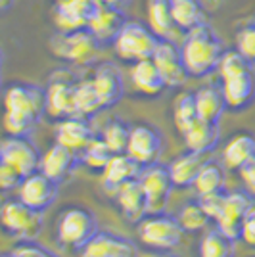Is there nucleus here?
Masks as SVG:
<instances>
[{"label":"nucleus","mask_w":255,"mask_h":257,"mask_svg":"<svg viewBox=\"0 0 255 257\" xmlns=\"http://www.w3.org/2000/svg\"><path fill=\"white\" fill-rule=\"evenodd\" d=\"M46 113V90L29 83L4 88V131L10 137H29Z\"/></svg>","instance_id":"obj_1"},{"label":"nucleus","mask_w":255,"mask_h":257,"mask_svg":"<svg viewBox=\"0 0 255 257\" xmlns=\"http://www.w3.org/2000/svg\"><path fill=\"white\" fill-rule=\"evenodd\" d=\"M181 54L188 77L200 79L217 71L224 46L217 33L209 25L202 23L200 27L186 33L184 43L181 44Z\"/></svg>","instance_id":"obj_2"},{"label":"nucleus","mask_w":255,"mask_h":257,"mask_svg":"<svg viewBox=\"0 0 255 257\" xmlns=\"http://www.w3.org/2000/svg\"><path fill=\"white\" fill-rule=\"evenodd\" d=\"M98 221L96 215L81 205H71L60 215L56 225L58 242L69 249H83V247L98 234Z\"/></svg>","instance_id":"obj_3"},{"label":"nucleus","mask_w":255,"mask_h":257,"mask_svg":"<svg viewBox=\"0 0 255 257\" xmlns=\"http://www.w3.org/2000/svg\"><path fill=\"white\" fill-rule=\"evenodd\" d=\"M161 39H158L148 25L137 22H127L113 41V52L119 60L135 64L154 56Z\"/></svg>","instance_id":"obj_4"},{"label":"nucleus","mask_w":255,"mask_h":257,"mask_svg":"<svg viewBox=\"0 0 255 257\" xmlns=\"http://www.w3.org/2000/svg\"><path fill=\"white\" fill-rule=\"evenodd\" d=\"M184 228L181 226L177 215L150 213L139 223V238L144 246L152 249L167 251L181 244Z\"/></svg>","instance_id":"obj_5"},{"label":"nucleus","mask_w":255,"mask_h":257,"mask_svg":"<svg viewBox=\"0 0 255 257\" xmlns=\"http://www.w3.org/2000/svg\"><path fill=\"white\" fill-rule=\"evenodd\" d=\"M0 223L6 234L18 240H35L43 230V211L33 209L20 198L6 200L0 207Z\"/></svg>","instance_id":"obj_6"},{"label":"nucleus","mask_w":255,"mask_h":257,"mask_svg":"<svg viewBox=\"0 0 255 257\" xmlns=\"http://www.w3.org/2000/svg\"><path fill=\"white\" fill-rule=\"evenodd\" d=\"M50 50L60 60L71 62L75 65H90L98 58L100 43L88 29L73 33L58 31V35L50 41Z\"/></svg>","instance_id":"obj_7"},{"label":"nucleus","mask_w":255,"mask_h":257,"mask_svg":"<svg viewBox=\"0 0 255 257\" xmlns=\"http://www.w3.org/2000/svg\"><path fill=\"white\" fill-rule=\"evenodd\" d=\"M77 79L69 71L60 69L50 75L46 85V113L54 121H62L65 117L77 115L75 111V88Z\"/></svg>","instance_id":"obj_8"},{"label":"nucleus","mask_w":255,"mask_h":257,"mask_svg":"<svg viewBox=\"0 0 255 257\" xmlns=\"http://www.w3.org/2000/svg\"><path fill=\"white\" fill-rule=\"evenodd\" d=\"M41 160H43V154L27 137L6 135V139L0 144V163L14 167L23 177L41 171Z\"/></svg>","instance_id":"obj_9"},{"label":"nucleus","mask_w":255,"mask_h":257,"mask_svg":"<svg viewBox=\"0 0 255 257\" xmlns=\"http://www.w3.org/2000/svg\"><path fill=\"white\" fill-rule=\"evenodd\" d=\"M163 152V137L160 128L150 123H137L131 125L127 154L135 161H139L142 167H148L160 161Z\"/></svg>","instance_id":"obj_10"},{"label":"nucleus","mask_w":255,"mask_h":257,"mask_svg":"<svg viewBox=\"0 0 255 257\" xmlns=\"http://www.w3.org/2000/svg\"><path fill=\"white\" fill-rule=\"evenodd\" d=\"M142 186L148 198V215L150 213H165V207L169 205L171 192L175 188V182L171 179L169 167L154 163L142 169L140 175Z\"/></svg>","instance_id":"obj_11"},{"label":"nucleus","mask_w":255,"mask_h":257,"mask_svg":"<svg viewBox=\"0 0 255 257\" xmlns=\"http://www.w3.org/2000/svg\"><path fill=\"white\" fill-rule=\"evenodd\" d=\"M152 60H154L156 67L160 69L167 88H177V86H181L186 81L188 71L184 67V62H182L181 46L171 43L169 39L160 41L156 52L152 56Z\"/></svg>","instance_id":"obj_12"},{"label":"nucleus","mask_w":255,"mask_h":257,"mask_svg":"<svg viewBox=\"0 0 255 257\" xmlns=\"http://www.w3.org/2000/svg\"><path fill=\"white\" fill-rule=\"evenodd\" d=\"M125 23H127V18H125L121 8L107 6L104 2H96L86 29L94 35L96 41L100 44H113L119 31L125 27Z\"/></svg>","instance_id":"obj_13"},{"label":"nucleus","mask_w":255,"mask_h":257,"mask_svg":"<svg viewBox=\"0 0 255 257\" xmlns=\"http://www.w3.org/2000/svg\"><path fill=\"white\" fill-rule=\"evenodd\" d=\"M58 182L52 181L50 177H46L44 173L37 171L25 177L22 182V186L18 188L20 190V200L25 202L27 205H31L33 209H39L44 211L48 209L50 205L56 202L58 198Z\"/></svg>","instance_id":"obj_14"},{"label":"nucleus","mask_w":255,"mask_h":257,"mask_svg":"<svg viewBox=\"0 0 255 257\" xmlns=\"http://www.w3.org/2000/svg\"><path fill=\"white\" fill-rule=\"evenodd\" d=\"M251 205H253V202H251V194L249 192L230 190V192L224 194L223 211H221L219 219L215 223L223 232L238 240L240 232H242V221H244L245 213Z\"/></svg>","instance_id":"obj_15"},{"label":"nucleus","mask_w":255,"mask_h":257,"mask_svg":"<svg viewBox=\"0 0 255 257\" xmlns=\"http://www.w3.org/2000/svg\"><path fill=\"white\" fill-rule=\"evenodd\" d=\"M81 257H139V246L125 236L100 230L81 249Z\"/></svg>","instance_id":"obj_16"},{"label":"nucleus","mask_w":255,"mask_h":257,"mask_svg":"<svg viewBox=\"0 0 255 257\" xmlns=\"http://www.w3.org/2000/svg\"><path fill=\"white\" fill-rule=\"evenodd\" d=\"M94 4L81 0H56L52 10V22L60 33H73L88 27V20Z\"/></svg>","instance_id":"obj_17"},{"label":"nucleus","mask_w":255,"mask_h":257,"mask_svg":"<svg viewBox=\"0 0 255 257\" xmlns=\"http://www.w3.org/2000/svg\"><path fill=\"white\" fill-rule=\"evenodd\" d=\"M81 163V156L75 154L73 150L65 148L64 144L54 142L52 146L43 154L41 160V173L46 177H50L52 181L62 184L69 179V175L77 169V165Z\"/></svg>","instance_id":"obj_18"},{"label":"nucleus","mask_w":255,"mask_h":257,"mask_svg":"<svg viewBox=\"0 0 255 257\" xmlns=\"http://www.w3.org/2000/svg\"><path fill=\"white\" fill-rule=\"evenodd\" d=\"M90 81H92L96 92H98V96L102 100L104 109L115 106L117 102L123 98V92H125L123 77H121L119 69L113 64H107V62L98 64L92 69Z\"/></svg>","instance_id":"obj_19"},{"label":"nucleus","mask_w":255,"mask_h":257,"mask_svg":"<svg viewBox=\"0 0 255 257\" xmlns=\"http://www.w3.org/2000/svg\"><path fill=\"white\" fill-rule=\"evenodd\" d=\"M226 109L230 111H244L253 104L255 100V77L251 71H245L240 75L228 77L221 81Z\"/></svg>","instance_id":"obj_20"},{"label":"nucleus","mask_w":255,"mask_h":257,"mask_svg":"<svg viewBox=\"0 0 255 257\" xmlns=\"http://www.w3.org/2000/svg\"><path fill=\"white\" fill-rule=\"evenodd\" d=\"M54 139H56V142L64 144L65 148H69L81 156V152L85 150L90 144V140L94 139V133H92V128L85 117L71 115V117L58 121L56 131H54Z\"/></svg>","instance_id":"obj_21"},{"label":"nucleus","mask_w":255,"mask_h":257,"mask_svg":"<svg viewBox=\"0 0 255 257\" xmlns=\"http://www.w3.org/2000/svg\"><path fill=\"white\" fill-rule=\"evenodd\" d=\"M115 202L121 213L131 223H140L148 215V198H146V190L140 179L121 184L115 190Z\"/></svg>","instance_id":"obj_22"},{"label":"nucleus","mask_w":255,"mask_h":257,"mask_svg":"<svg viewBox=\"0 0 255 257\" xmlns=\"http://www.w3.org/2000/svg\"><path fill=\"white\" fill-rule=\"evenodd\" d=\"M129 79H131L133 88L139 94L148 98L160 96L161 92L167 88V85H165V81H163V77L160 73V69L156 67L152 58L140 60V62H135V64L131 65Z\"/></svg>","instance_id":"obj_23"},{"label":"nucleus","mask_w":255,"mask_h":257,"mask_svg":"<svg viewBox=\"0 0 255 257\" xmlns=\"http://www.w3.org/2000/svg\"><path fill=\"white\" fill-rule=\"evenodd\" d=\"M255 158V135L249 131H240L226 140L221 154V161L228 171H240L245 163Z\"/></svg>","instance_id":"obj_24"},{"label":"nucleus","mask_w":255,"mask_h":257,"mask_svg":"<svg viewBox=\"0 0 255 257\" xmlns=\"http://www.w3.org/2000/svg\"><path fill=\"white\" fill-rule=\"evenodd\" d=\"M205 163H207L205 154L188 150L175 156L167 167H169L171 179L175 182V186L177 188H188V186H194V182L200 177Z\"/></svg>","instance_id":"obj_25"},{"label":"nucleus","mask_w":255,"mask_h":257,"mask_svg":"<svg viewBox=\"0 0 255 257\" xmlns=\"http://www.w3.org/2000/svg\"><path fill=\"white\" fill-rule=\"evenodd\" d=\"M142 165L139 161H135L127 152L125 154H113L109 163L106 165V169L102 171V181L104 186L115 192L121 184H125L129 181L140 179L142 175Z\"/></svg>","instance_id":"obj_26"},{"label":"nucleus","mask_w":255,"mask_h":257,"mask_svg":"<svg viewBox=\"0 0 255 257\" xmlns=\"http://www.w3.org/2000/svg\"><path fill=\"white\" fill-rule=\"evenodd\" d=\"M196 107H198V117L209 123H219L223 117L224 109H226V102H224L223 90L221 85H205L200 86L196 92Z\"/></svg>","instance_id":"obj_27"},{"label":"nucleus","mask_w":255,"mask_h":257,"mask_svg":"<svg viewBox=\"0 0 255 257\" xmlns=\"http://www.w3.org/2000/svg\"><path fill=\"white\" fill-rule=\"evenodd\" d=\"M184 144L188 146V150L200 152V154H209L217 148L219 139H221V131H219V123H209L198 119L184 135Z\"/></svg>","instance_id":"obj_28"},{"label":"nucleus","mask_w":255,"mask_h":257,"mask_svg":"<svg viewBox=\"0 0 255 257\" xmlns=\"http://www.w3.org/2000/svg\"><path fill=\"white\" fill-rule=\"evenodd\" d=\"M146 25L158 39H169L177 29L171 14V0H146Z\"/></svg>","instance_id":"obj_29"},{"label":"nucleus","mask_w":255,"mask_h":257,"mask_svg":"<svg viewBox=\"0 0 255 257\" xmlns=\"http://www.w3.org/2000/svg\"><path fill=\"white\" fill-rule=\"evenodd\" d=\"M171 14H173V22L177 25V29H182L184 33L205 23L203 20L205 14H203L200 0H171Z\"/></svg>","instance_id":"obj_30"},{"label":"nucleus","mask_w":255,"mask_h":257,"mask_svg":"<svg viewBox=\"0 0 255 257\" xmlns=\"http://www.w3.org/2000/svg\"><path fill=\"white\" fill-rule=\"evenodd\" d=\"M236 238L223 232L219 226L207 230L200 242V257H234Z\"/></svg>","instance_id":"obj_31"},{"label":"nucleus","mask_w":255,"mask_h":257,"mask_svg":"<svg viewBox=\"0 0 255 257\" xmlns=\"http://www.w3.org/2000/svg\"><path fill=\"white\" fill-rule=\"evenodd\" d=\"M102 109H104L102 100L98 96L90 77L79 81L77 88H75V111H77V115L88 119V117H94L96 113H100Z\"/></svg>","instance_id":"obj_32"},{"label":"nucleus","mask_w":255,"mask_h":257,"mask_svg":"<svg viewBox=\"0 0 255 257\" xmlns=\"http://www.w3.org/2000/svg\"><path fill=\"white\" fill-rule=\"evenodd\" d=\"M224 165L217 163L215 160H207L203 165L200 177L194 182V188L198 196L202 194H211V192H223L224 184H226V175H224Z\"/></svg>","instance_id":"obj_33"},{"label":"nucleus","mask_w":255,"mask_h":257,"mask_svg":"<svg viewBox=\"0 0 255 257\" xmlns=\"http://www.w3.org/2000/svg\"><path fill=\"white\" fill-rule=\"evenodd\" d=\"M198 107H196V98L194 92H181L173 102V123L181 137L188 128L198 121Z\"/></svg>","instance_id":"obj_34"},{"label":"nucleus","mask_w":255,"mask_h":257,"mask_svg":"<svg viewBox=\"0 0 255 257\" xmlns=\"http://www.w3.org/2000/svg\"><path fill=\"white\" fill-rule=\"evenodd\" d=\"M129 137H131V125H127L121 119H109L102 128V133H100V139L106 142L107 148L113 154H125L127 152Z\"/></svg>","instance_id":"obj_35"},{"label":"nucleus","mask_w":255,"mask_h":257,"mask_svg":"<svg viewBox=\"0 0 255 257\" xmlns=\"http://www.w3.org/2000/svg\"><path fill=\"white\" fill-rule=\"evenodd\" d=\"M177 219H179L181 226L184 228V232H200V230H203V228L207 226V223L211 221V219L207 217V213L203 211L200 200H190V202H186V204L179 209Z\"/></svg>","instance_id":"obj_36"},{"label":"nucleus","mask_w":255,"mask_h":257,"mask_svg":"<svg viewBox=\"0 0 255 257\" xmlns=\"http://www.w3.org/2000/svg\"><path fill=\"white\" fill-rule=\"evenodd\" d=\"M111 156H113V152L107 148L106 142L94 137L90 140V144L81 152V163L86 165L90 171L102 173L106 169L107 163H109V160H111Z\"/></svg>","instance_id":"obj_37"},{"label":"nucleus","mask_w":255,"mask_h":257,"mask_svg":"<svg viewBox=\"0 0 255 257\" xmlns=\"http://www.w3.org/2000/svg\"><path fill=\"white\" fill-rule=\"evenodd\" d=\"M245 71H251V62L247 58H244L236 48L234 50H224V54L221 56V62H219V67H217L219 79L223 81V79L240 75Z\"/></svg>","instance_id":"obj_38"},{"label":"nucleus","mask_w":255,"mask_h":257,"mask_svg":"<svg viewBox=\"0 0 255 257\" xmlns=\"http://www.w3.org/2000/svg\"><path fill=\"white\" fill-rule=\"evenodd\" d=\"M236 50L255 64V23L245 25L236 33Z\"/></svg>","instance_id":"obj_39"},{"label":"nucleus","mask_w":255,"mask_h":257,"mask_svg":"<svg viewBox=\"0 0 255 257\" xmlns=\"http://www.w3.org/2000/svg\"><path fill=\"white\" fill-rule=\"evenodd\" d=\"M10 257H58L48 247L37 244L35 240H20L12 247Z\"/></svg>","instance_id":"obj_40"},{"label":"nucleus","mask_w":255,"mask_h":257,"mask_svg":"<svg viewBox=\"0 0 255 257\" xmlns=\"http://www.w3.org/2000/svg\"><path fill=\"white\" fill-rule=\"evenodd\" d=\"M224 190L223 192H211V194H202L198 200H200V204H202L203 211L207 213V217L211 219V221H217L219 219V215L223 211V204H224Z\"/></svg>","instance_id":"obj_41"},{"label":"nucleus","mask_w":255,"mask_h":257,"mask_svg":"<svg viewBox=\"0 0 255 257\" xmlns=\"http://www.w3.org/2000/svg\"><path fill=\"white\" fill-rule=\"evenodd\" d=\"M23 179H25V177L20 175L14 167L6 165V163H0V188H2V192H8V190H14V188H20Z\"/></svg>","instance_id":"obj_42"},{"label":"nucleus","mask_w":255,"mask_h":257,"mask_svg":"<svg viewBox=\"0 0 255 257\" xmlns=\"http://www.w3.org/2000/svg\"><path fill=\"white\" fill-rule=\"evenodd\" d=\"M240 238L244 240L247 246L255 247V204L247 209L244 221H242V232Z\"/></svg>","instance_id":"obj_43"},{"label":"nucleus","mask_w":255,"mask_h":257,"mask_svg":"<svg viewBox=\"0 0 255 257\" xmlns=\"http://www.w3.org/2000/svg\"><path fill=\"white\" fill-rule=\"evenodd\" d=\"M240 179L245 184V190L251 194V198H255V158L249 163H245L240 169Z\"/></svg>","instance_id":"obj_44"},{"label":"nucleus","mask_w":255,"mask_h":257,"mask_svg":"<svg viewBox=\"0 0 255 257\" xmlns=\"http://www.w3.org/2000/svg\"><path fill=\"white\" fill-rule=\"evenodd\" d=\"M98 2H104L107 6H115V8H123L129 4V0H98Z\"/></svg>","instance_id":"obj_45"},{"label":"nucleus","mask_w":255,"mask_h":257,"mask_svg":"<svg viewBox=\"0 0 255 257\" xmlns=\"http://www.w3.org/2000/svg\"><path fill=\"white\" fill-rule=\"evenodd\" d=\"M12 4H14V0H0V12H8Z\"/></svg>","instance_id":"obj_46"},{"label":"nucleus","mask_w":255,"mask_h":257,"mask_svg":"<svg viewBox=\"0 0 255 257\" xmlns=\"http://www.w3.org/2000/svg\"><path fill=\"white\" fill-rule=\"evenodd\" d=\"M148 257H177V255H171V253H152Z\"/></svg>","instance_id":"obj_47"},{"label":"nucleus","mask_w":255,"mask_h":257,"mask_svg":"<svg viewBox=\"0 0 255 257\" xmlns=\"http://www.w3.org/2000/svg\"><path fill=\"white\" fill-rule=\"evenodd\" d=\"M81 2H86V4H96L98 0H81Z\"/></svg>","instance_id":"obj_48"},{"label":"nucleus","mask_w":255,"mask_h":257,"mask_svg":"<svg viewBox=\"0 0 255 257\" xmlns=\"http://www.w3.org/2000/svg\"><path fill=\"white\" fill-rule=\"evenodd\" d=\"M2 257H10V253H4V255H2Z\"/></svg>","instance_id":"obj_49"},{"label":"nucleus","mask_w":255,"mask_h":257,"mask_svg":"<svg viewBox=\"0 0 255 257\" xmlns=\"http://www.w3.org/2000/svg\"><path fill=\"white\" fill-rule=\"evenodd\" d=\"M253 23H255V22H253Z\"/></svg>","instance_id":"obj_50"}]
</instances>
